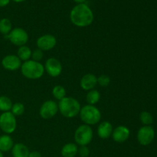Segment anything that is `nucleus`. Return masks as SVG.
<instances>
[{
    "instance_id": "5701e85b",
    "label": "nucleus",
    "mask_w": 157,
    "mask_h": 157,
    "mask_svg": "<svg viewBox=\"0 0 157 157\" xmlns=\"http://www.w3.org/2000/svg\"><path fill=\"white\" fill-rule=\"evenodd\" d=\"M52 95L60 101L66 97V89L62 85H55L52 89Z\"/></svg>"
},
{
    "instance_id": "7ed1b4c3",
    "label": "nucleus",
    "mask_w": 157,
    "mask_h": 157,
    "mask_svg": "<svg viewBox=\"0 0 157 157\" xmlns=\"http://www.w3.org/2000/svg\"><path fill=\"white\" fill-rule=\"evenodd\" d=\"M21 73L27 79L37 80L44 75V67L41 62L30 59L21 64Z\"/></svg>"
},
{
    "instance_id": "7c9ffc66",
    "label": "nucleus",
    "mask_w": 157,
    "mask_h": 157,
    "mask_svg": "<svg viewBox=\"0 0 157 157\" xmlns=\"http://www.w3.org/2000/svg\"><path fill=\"white\" fill-rule=\"evenodd\" d=\"M86 0H74V2H75L78 4H82V3L85 2Z\"/></svg>"
},
{
    "instance_id": "4468645a",
    "label": "nucleus",
    "mask_w": 157,
    "mask_h": 157,
    "mask_svg": "<svg viewBox=\"0 0 157 157\" xmlns=\"http://www.w3.org/2000/svg\"><path fill=\"white\" fill-rule=\"evenodd\" d=\"M97 84H98V77L94 74H86L80 81V86L81 89L86 91L94 89Z\"/></svg>"
},
{
    "instance_id": "f8f14e48",
    "label": "nucleus",
    "mask_w": 157,
    "mask_h": 157,
    "mask_svg": "<svg viewBox=\"0 0 157 157\" xmlns=\"http://www.w3.org/2000/svg\"><path fill=\"white\" fill-rule=\"evenodd\" d=\"M2 66L6 70L9 71H15L21 68L22 61L16 55H7L2 59Z\"/></svg>"
},
{
    "instance_id": "393cba45",
    "label": "nucleus",
    "mask_w": 157,
    "mask_h": 157,
    "mask_svg": "<svg viewBox=\"0 0 157 157\" xmlns=\"http://www.w3.org/2000/svg\"><path fill=\"white\" fill-rule=\"evenodd\" d=\"M140 120L141 123L145 126H150L153 122V115L147 111H144L140 113Z\"/></svg>"
},
{
    "instance_id": "6e6552de",
    "label": "nucleus",
    "mask_w": 157,
    "mask_h": 157,
    "mask_svg": "<svg viewBox=\"0 0 157 157\" xmlns=\"http://www.w3.org/2000/svg\"><path fill=\"white\" fill-rule=\"evenodd\" d=\"M58 112V104L55 101L48 100L41 104L39 109V115L42 119L49 120L56 116Z\"/></svg>"
},
{
    "instance_id": "a878e982",
    "label": "nucleus",
    "mask_w": 157,
    "mask_h": 157,
    "mask_svg": "<svg viewBox=\"0 0 157 157\" xmlns=\"http://www.w3.org/2000/svg\"><path fill=\"white\" fill-rule=\"evenodd\" d=\"M110 84V78L107 75H101L98 78V84L101 87H106Z\"/></svg>"
},
{
    "instance_id": "c756f323",
    "label": "nucleus",
    "mask_w": 157,
    "mask_h": 157,
    "mask_svg": "<svg viewBox=\"0 0 157 157\" xmlns=\"http://www.w3.org/2000/svg\"><path fill=\"white\" fill-rule=\"evenodd\" d=\"M11 0H0V8H3L7 6L10 3Z\"/></svg>"
},
{
    "instance_id": "6ab92c4d",
    "label": "nucleus",
    "mask_w": 157,
    "mask_h": 157,
    "mask_svg": "<svg viewBox=\"0 0 157 157\" xmlns=\"http://www.w3.org/2000/svg\"><path fill=\"white\" fill-rule=\"evenodd\" d=\"M32 51L31 50L29 46L23 45L21 47H18L16 55L21 61L25 62V61H29L32 58Z\"/></svg>"
},
{
    "instance_id": "9b49d317",
    "label": "nucleus",
    "mask_w": 157,
    "mask_h": 157,
    "mask_svg": "<svg viewBox=\"0 0 157 157\" xmlns=\"http://www.w3.org/2000/svg\"><path fill=\"white\" fill-rule=\"evenodd\" d=\"M36 44L38 48L42 52L51 51L56 46L57 38L53 35L45 34V35L40 36L37 39Z\"/></svg>"
},
{
    "instance_id": "f257e3e1",
    "label": "nucleus",
    "mask_w": 157,
    "mask_h": 157,
    "mask_svg": "<svg viewBox=\"0 0 157 157\" xmlns=\"http://www.w3.org/2000/svg\"><path fill=\"white\" fill-rule=\"evenodd\" d=\"M69 17L71 22L79 28L90 26L94 19L93 11L85 3L77 4L71 10Z\"/></svg>"
},
{
    "instance_id": "473e14b6",
    "label": "nucleus",
    "mask_w": 157,
    "mask_h": 157,
    "mask_svg": "<svg viewBox=\"0 0 157 157\" xmlns=\"http://www.w3.org/2000/svg\"><path fill=\"white\" fill-rule=\"evenodd\" d=\"M0 157H4V155H3V153L2 151H0Z\"/></svg>"
},
{
    "instance_id": "2f4dec72",
    "label": "nucleus",
    "mask_w": 157,
    "mask_h": 157,
    "mask_svg": "<svg viewBox=\"0 0 157 157\" xmlns=\"http://www.w3.org/2000/svg\"><path fill=\"white\" fill-rule=\"evenodd\" d=\"M12 1L15 2L16 3H21V2H23L27 1V0H12Z\"/></svg>"
},
{
    "instance_id": "f3484780",
    "label": "nucleus",
    "mask_w": 157,
    "mask_h": 157,
    "mask_svg": "<svg viewBox=\"0 0 157 157\" xmlns=\"http://www.w3.org/2000/svg\"><path fill=\"white\" fill-rule=\"evenodd\" d=\"M78 153V146L74 143L64 144L61 150L62 157H75Z\"/></svg>"
},
{
    "instance_id": "39448f33",
    "label": "nucleus",
    "mask_w": 157,
    "mask_h": 157,
    "mask_svg": "<svg viewBox=\"0 0 157 157\" xmlns=\"http://www.w3.org/2000/svg\"><path fill=\"white\" fill-rule=\"evenodd\" d=\"M74 137L78 146H87L93 140L94 131L90 126L84 124L76 129Z\"/></svg>"
},
{
    "instance_id": "1a4fd4ad",
    "label": "nucleus",
    "mask_w": 157,
    "mask_h": 157,
    "mask_svg": "<svg viewBox=\"0 0 157 157\" xmlns=\"http://www.w3.org/2000/svg\"><path fill=\"white\" fill-rule=\"evenodd\" d=\"M155 137L154 129L151 126H144L137 133V140L142 146H148L153 141Z\"/></svg>"
},
{
    "instance_id": "bb28decb",
    "label": "nucleus",
    "mask_w": 157,
    "mask_h": 157,
    "mask_svg": "<svg viewBox=\"0 0 157 157\" xmlns=\"http://www.w3.org/2000/svg\"><path fill=\"white\" fill-rule=\"evenodd\" d=\"M43 57H44V52L41 50H40V49L37 48L32 51V60H33V61L40 62L41 61V59L43 58Z\"/></svg>"
},
{
    "instance_id": "c85d7f7f",
    "label": "nucleus",
    "mask_w": 157,
    "mask_h": 157,
    "mask_svg": "<svg viewBox=\"0 0 157 157\" xmlns=\"http://www.w3.org/2000/svg\"><path fill=\"white\" fill-rule=\"evenodd\" d=\"M29 157H42L41 153L38 151H32L29 153Z\"/></svg>"
},
{
    "instance_id": "dca6fc26",
    "label": "nucleus",
    "mask_w": 157,
    "mask_h": 157,
    "mask_svg": "<svg viewBox=\"0 0 157 157\" xmlns=\"http://www.w3.org/2000/svg\"><path fill=\"white\" fill-rule=\"evenodd\" d=\"M11 151L13 157H29L30 153L29 147L25 144L21 143L14 144Z\"/></svg>"
},
{
    "instance_id": "423d86ee",
    "label": "nucleus",
    "mask_w": 157,
    "mask_h": 157,
    "mask_svg": "<svg viewBox=\"0 0 157 157\" xmlns=\"http://www.w3.org/2000/svg\"><path fill=\"white\" fill-rule=\"evenodd\" d=\"M17 128L16 117L11 111L5 112L0 114V129L5 134H12Z\"/></svg>"
},
{
    "instance_id": "4be33fe9",
    "label": "nucleus",
    "mask_w": 157,
    "mask_h": 157,
    "mask_svg": "<svg viewBox=\"0 0 157 157\" xmlns=\"http://www.w3.org/2000/svg\"><path fill=\"white\" fill-rule=\"evenodd\" d=\"M12 105H13V103L9 97L5 96V95L0 96V111L2 113L11 111Z\"/></svg>"
},
{
    "instance_id": "a211bd4d",
    "label": "nucleus",
    "mask_w": 157,
    "mask_h": 157,
    "mask_svg": "<svg viewBox=\"0 0 157 157\" xmlns=\"http://www.w3.org/2000/svg\"><path fill=\"white\" fill-rule=\"evenodd\" d=\"M13 139L11 136L8 134H4L0 136V151L2 153L9 152L12 150L14 146Z\"/></svg>"
},
{
    "instance_id": "ddd939ff",
    "label": "nucleus",
    "mask_w": 157,
    "mask_h": 157,
    "mask_svg": "<svg viewBox=\"0 0 157 157\" xmlns=\"http://www.w3.org/2000/svg\"><path fill=\"white\" fill-rule=\"evenodd\" d=\"M130 136V130L127 127L121 125L113 129L112 133V138L113 141L118 144H123L129 139Z\"/></svg>"
},
{
    "instance_id": "0eeeda50",
    "label": "nucleus",
    "mask_w": 157,
    "mask_h": 157,
    "mask_svg": "<svg viewBox=\"0 0 157 157\" xmlns=\"http://www.w3.org/2000/svg\"><path fill=\"white\" fill-rule=\"evenodd\" d=\"M7 37L12 44L18 47L26 45L29 39V34L22 28L12 29Z\"/></svg>"
},
{
    "instance_id": "f03ea898",
    "label": "nucleus",
    "mask_w": 157,
    "mask_h": 157,
    "mask_svg": "<svg viewBox=\"0 0 157 157\" xmlns=\"http://www.w3.org/2000/svg\"><path fill=\"white\" fill-rule=\"evenodd\" d=\"M58 111L64 117L74 118L79 115L81 110V104L79 101L72 97H65L59 101Z\"/></svg>"
},
{
    "instance_id": "2eb2a0df",
    "label": "nucleus",
    "mask_w": 157,
    "mask_h": 157,
    "mask_svg": "<svg viewBox=\"0 0 157 157\" xmlns=\"http://www.w3.org/2000/svg\"><path fill=\"white\" fill-rule=\"evenodd\" d=\"M113 130V127L111 123L105 121L99 123V125H98V129H97V133H98V136L101 139L106 140L108 139L112 136Z\"/></svg>"
},
{
    "instance_id": "cd10ccee",
    "label": "nucleus",
    "mask_w": 157,
    "mask_h": 157,
    "mask_svg": "<svg viewBox=\"0 0 157 157\" xmlns=\"http://www.w3.org/2000/svg\"><path fill=\"white\" fill-rule=\"evenodd\" d=\"M78 154L81 157H88L90 155V149L87 146H80L78 147Z\"/></svg>"
},
{
    "instance_id": "412c9836",
    "label": "nucleus",
    "mask_w": 157,
    "mask_h": 157,
    "mask_svg": "<svg viewBox=\"0 0 157 157\" xmlns=\"http://www.w3.org/2000/svg\"><path fill=\"white\" fill-rule=\"evenodd\" d=\"M12 30V24L10 19L3 18L0 19V33L4 36H8L11 31Z\"/></svg>"
},
{
    "instance_id": "9d476101",
    "label": "nucleus",
    "mask_w": 157,
    "mask_h": 157,
    "mask_svg": "<svg viewBox=\"0 0 157 157\" xmlns=\"http://www.w3.org/2000/svg\"><path fill=\"white\" fill-rule=\"evenodd\" d=\"M44 67V71L47 72L48 75L52 78L60 76L63 70L61 62L58 58H49L46 60Z\"/></svg>"
},
{
    "instance_id": "20e7f679",
    "label": "nucleus",
    "mask_w": 157,
    "mask_h": 157,
    "mask_svg": "<svg viewBox=\"0 0 157 157\" xmlns=\"http://www.w3.org/2000/svg\"><path fill=\"white\" fill-rule=\"evenodd\" d=\"M80 118L84 124L89 126L96 125L101 121V110L95 105L86 104L81 108L79 113Z\"/></svg>"
},
{
    "instance_id": "aec40b11",
    "label": "nucleus",
    "mask_w": 157,
    "mask_h": 157,
    "mask_svg": "<svg viewBox=\"0 0 157 157\" xmlns=\"http://www.w3.org/2000/svg\"><path fill=\"white\" fill-rule=\"evenodd\" d=\"M101 98V93L98 90L93 89V90H90L87 92V95H86V101H87V104L95 105L99 102Z\"/></svg>"
},
{
    "instance_id": "b1692460",
    "label": "nucleus",
    "mask_w": 157,
    "mask_h": 157,
    "mask_svg": "<svg viewBox=\"0 0 157 157\" xmlns=\"http://www.w3.org/2000/svg\"><path fill=\"white\" fill-rule=\"evenodd\" d=\"M11 113L15 117L21 116L25 113V106L22 103L16 102L13 104L12 109H11Z\"/></svg>"
}]
</instances>
